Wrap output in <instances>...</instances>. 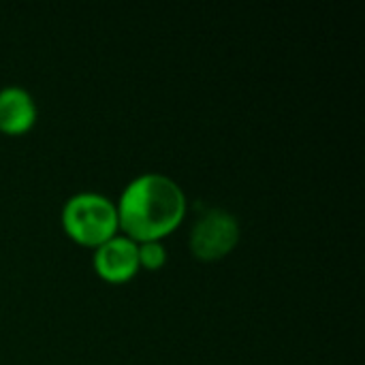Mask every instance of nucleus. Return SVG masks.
Segmentation results:
<instances>
[{"mask_svg":"<svg viewBox=\"0 0 365 365\" xmlns=\"http://www.w3.org/2000/svg\"><path fill=\"white\" fill-rule=\"evenodd\" d=\"M115 207L124 235L141 244L163 240L184 220L186 195L169 175L143 173L124 188Z\"/></svg>","mask_w":365,"mask_h":365,"instance_id":"nucleus-1","label":"nucleus"},{"mask_svg":"<svg viewBox=\"0 0 365 365\" xmlns=\"http://www.w3.org/2000/svg\"><path fill=\"white\" fill-rule=\"evenodd\" d=\"M62 227L73 242L98 248L118 235V207L101 192H77L62 207Z\"/></svg>","mask_w":365,"mask_h":365,"instance_id":"nucleus-2","label":"nucleus"},{"mask_svg":"<svg viewBox=\"0 0 365 365\" xmlns=\"http://www.w3.org/2000/svg\"><path fill=\"white\" fill-rule=\"evenodd\" d=\"M240 242V222L225 210H205L190 231V250L201 261L227 257Z\"/></svg>","mask_w":365,"mask_h":365,"instance_id":"nucleus-3","label":"nucleus"},{"mask_svg":"<svg viewBox=\"0 0 365 365\" xmlns=\"http://www.w3.org/2000/svg\"><path fill=\"white\" fill-rule=\"evenodd\" d=\"M94 269L96 274L113 284L135 278L139 267L137 242L126 235H115L94 248Z\"/></svg>","mask_w":365,"mask_h":365,"instance_id":"nucleus-4","label":"nucleus"},{"mask_svg":"<svg viewBox=\"0 0 365 365\" xmlns=\"http://www.w3.org/2000/svg\"><path fill=\"white\" fill-rule=\"evenodd\" d=\"M36 122V103L21 86L0 88V130L6 135L28 133Z\"/></svg>","mask_w":365,"mask_h":365,"instance_id":"nucleus-5","label":"nucleus"},{"mask_svg":"<svg viewBox=\"0 0 365 365\" xmlns=\"http://www.w3.org/2000/svg\"><path fill=\"white\" fill-rule=\"evenodd\" d=\"M137 255H139V267L150 269V272L160 269L167 263V250L160 240L137 244Z\"/></svg>","mask_w":365,"mask_h":365,"instance_id":"nucleus-6","label":"nucleus"}]
</instances>
